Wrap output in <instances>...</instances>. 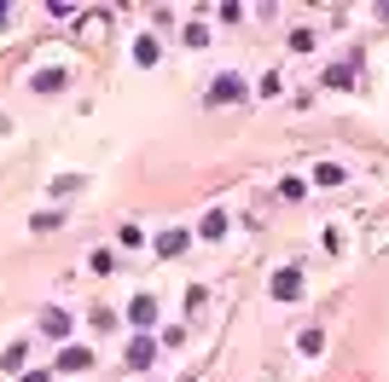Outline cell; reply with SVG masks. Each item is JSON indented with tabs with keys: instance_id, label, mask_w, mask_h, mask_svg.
Wrapping results in <instances>:
<instances>
[{
	"instance_id": "1",
	"label": "cell",
	"mask_w": 389,
	"mask_h": 382,
	"mask_svg": "<svg viewBox=\"0 0 389 382\" xmlns=\"http://www.w3.org/2000/svg\"><path fill=\"white\" fill-rule=\"evenodd\" d=\"M204 98H209V105H233V98H245V81H238V76H215Z\"/></svg>"
},
{
	"instance_id": "2",
	"label": "cell",
	"mask_w": 389,
	"mask_h": 382,
	"mask_svg": "<svg viewBox=\"0 0 389 382\" xmlns=\"http://www.w3.org/2000/svg\"><path fill=\"white\" fill-rule=\"evenodd\" d=\"M273 295H279V302L302 295V272H297V267H279V272H273Z\"/></svg>"
},
{
	"instance_id": "3",
	"label": "cell",
	"mask_w": 389,
	"mask_h": 382,
	"mask_svg": "<svg viewBox=\"0 0 389 382\" xmlns=\"http://www.w3.org/2000/svg\"><path fill=\"white\" fill-rule=\"evenodd\" d=\"M151 359H157V342H151V336H134V342H128V365H134V371H145Z\"/></svg>"
},
{
	"instance_id": "4",
	"label": "cell",
	"mask_w": 389,
	"mask_h": 382,
	"mask_svg": "<svg viewBox=\"0 0 389 382\" xmlns=\"http://www.w3.org/2000/svg\"><path fill=\"white\" fill-rule=\"evenodd\" d=\"M41 330H47V336H70L76 319H70V313H58V307H47V313H41Z\"/></svg>"
},
{
	"instance_id": "5",
	"label": "cell",
	"mask_w": 389,
	"mask_h": 382,
	"mask_svg": "<svg viewBox=\"0 0 389 382\" xmlns=\"http://www.w3.org/2000/svg\"><path fill=\"white\" fill-rule=\"evenodd\" d=\"M128 319H134V324L145 330V324L157 319V295H134V307H128Z\"/></svg>"
},
{
	"instance_id": "6",
	"label": "cell",
	"mask_w": 389,
	"mask_h": 382,
	"mask_svg": "<svg viewBox=\"0 0 389 382\" xmlns=\"http://www.w3.org/2000/svg\"><path fill=\"white\" fill-rule=\"evenodd\" d=\"M88 365H93L88 347H64V354H58V371H88Z\"/></svg>"
},
{
	"instance_id": "7",
	"label": "cell",
	"mask_w": 389,
	"mask_h": 382,
	"mask_svg": "<svg viewBox=\"0 0 389 382\" xmlns=\"http://www.w3.org/2000/svg\"><path fill=\"white\" fill-rule=\"evenodd\" d=\"M198 232H204V238H226V214H221V209H209Z\"/></svg>"
},
{
	"instance_id": "8",
	"label": "cell",
	"mask_w": 389,
	"mask_h": 382,
	"mask_svg": "<svg viewBox=\"0 0 389 382\" xmlns=\"http://www.w3.org/2000/svg\"><path fill=\"white\" fill-rule=\"evenodd\" d=\"M29 87H35V93H58V87H64V70H41Z\"/></svg>"
},
{
	"instance_id": "9",
	"label": "cell",
	"mask_w": 389,
	"mask_h": 382,
	"mask_svg": "<svg viewBox=\"0 0 389 382\" xmlns=\"http://www.w3.org/2000/svg\"><path fill=\"white\" fill-rule=\"evenodd\" d=\"M88 267H93V272H117V255H110V249H93Z\"/></svg>"
},
{
	"instance_id": "10",
	"label": "cell",
	"mask_w": 389,
	"mask_h": 382,
	"mask_svg": "<svg viewBox=\"0 0 389 382\" xmlns=\"http://www.w3.org/2000/svg\"><path fill=\"white\" fill-rule=\"evenodd\" d=\"M314 180H320V186H343V168H337V162H320Z\"/></svg>"
},
{
	"instance_id": "11",
	"label": "cell",
	"mask_w": 389,
	"mask_h": 382,
	"mask_svg": "<svg viewBox=\"0 0 389 382\" xmlns=\"http://www.w3.org/2000/svg\"><path fill=\"white\" fill-rule=\"evenodd\" d=\"M186 249V232H169V238H157V255H181Z\"/></svg>"
},
{
	"instance_id": "12",
	"label": "cell",
	"mask_w": 389,
	"mask_h": 382,
	"mask_svg": "<svg viewBox=\"0 0 389 382\" xmlns=\"http://www.w3.org/2000/svg\"><path fill=\"white\" fill-rule=\"evenodd\" d=\"M134 58L151 64V58H157V35H140V41H134Z\"/></svg>"
},
{
	"instance_id": "13",
	"label": "cell",
	"mask_w": 389,
	"mask_h": 382,
	"mask_svg": "<svg viewBox=\"0 0 389 382\" xmlns=\"http://www.w3.org/2000/svg\"><path fill=\"white\" fill-rule=\"evenodd\" d=\"M76 186H82V174H58L47 191H53V197H64V191H76Z\"/></svg>"
},
{
	"instance_id": "14",
	"label": "cell",
	"mask_w": 389,
	"mask_h": 382,
	"mask_svg": "<svg viewBox=\"0 0 389 382\" xmlns=\"http://www.w3.org/2000/svg\"><path fill=\"white\" fill-rule=\"evenodd\" d=\"M326 87H349V64H331V70H326Z\"/></svg>"
}]
</instances>
